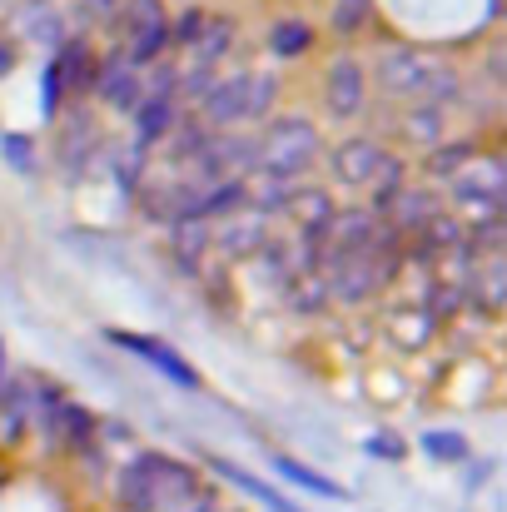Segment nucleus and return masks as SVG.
<instances>
[{
  "instance_id": "25",
  "label": "nucleus",
  "mask_w": 507,
  "mask_h": 512,
  "mask_svg": "<svg viewBox=\"0 0 507 512\" xmlns=\"http://www.w3.org/2000/svg\"><path fill=\"white\" fill-rule=\"evenodd\" d=\"M199 25H204V15H199V10H189V15H184V20H179V25L169 30V40H179V45H189V40L199 35Z\"/></svg>"
},
{
  "instance_id": "14",
  "label": "nucleus",
  "mask_w": 507,
  "mask_h": 512,
  "mask_svg": "<svg viewBox=\"0 0 507 512\" xmlns=\"http://www.w3.org/2000/svg\"><path fill=\"white\" fill-rule=\"evenodd\" d=\"M95 55H90V45L85 40H70L65 50H60V60H55V70H60V85H70V95H85L90 85H95Z\"/></svg>"
},
{
  "instance_id": "23",
  "label": "nucleus",
  "mask_w": 507,
  "mask_h": 512,
  "mask_svg": "<svg viewBox=\"0 0 507 512\" xmlns=\"http://www.w3.org/2000/svg\"><path fill=\"white\" fill-rule=\"evenodd\" d=\"M0 145H5V160H10L20 174L35 170V150H30V140H25V135H5Z\"/></svg>"
},
{
  "instance_id": "2",
  "label": "nucleus",
  "mask_w": 507,
  "mask_h": 512,
  "mask_svg": "<svg viewBox=\"0 0 507 512\" xmlns=\"http://www.w3.org/2000/svg\"><path fill=\"white\" fill-rule=\"evenodd\" d=\"M194 493V473L184 463H174L165 453H145L120 473V498L130 512H165L189 503Z\"/></svg>"
},
{
  "instance_id": "16",
  "label": "nucleus",
  "mask_w": 507,
  "mask_h": 512,
  "mask_svg": "<svg viewBox=\"0 0 507 512\" xmlns=\"http://www.w3.org/2000/svg\"><path fill=\"white\" fill-rule=\"evenodd\" d=\"M274 468L294 483V488H309V493H319V498H348V488L343 483H334V478H324L319 468H304V463H294V458H274Z\"/></svg>"
},
{
  "instance_id": "9",
  "label": "nucleus",
  "mask_w": 507,
  "mask_h": 512,
  "mask_svg": "<svg viewBox=\"0 0 507 512\" xmlns=\"http://www.w3.org/2000/svg\"><path fill=\"white\" fill-rule=\"evenodd\" d=\"M95 90L105 95V105H115V110H135L140 95H145V75H140L125 55H110V60L95 65Z\"/></svg>"
},
{
  "instance_id": "29",
  "label": "nucleus",
  "mask_w": 507,
  "mask_h": 512,
  "mask_svg": "<svg viewBox=\"0 0 507 512\" xmlns=\"http://www.w3.org/2000/svg\"><path fill=\"white\" fill-rule=\"evenodd\" d=\"M194 512H204V508H194Z\"/></svg>"
},
{
  "instance_id": "10",
  "label": "nucleus",
  "mask_w": 507,
  "mask_h": 512,
  "mask_svg": "<svg viewBox=\"0 0 507 512\" xmlns=\"http://www.w3.org/2000/svg\"><path fill=\"white\" fill-rule=\"evenodd\" d=\"M284 214L299 224V234L319 239V234H324V224L334 219V199H329L324 189H304V184H294V194L284 199Z\"/></svg>"
},
{
  "instance_id": "22",
  "label": "nucleus",
  "mask_w": 507,
  "mask_h": 512,
  "mask_svg": "<svg viewBox=\"0 0 507 512\" xmlns=\"http://www.w3.org/2000/svg\"><path fill=\"white\" fill-rule=\"evenodd\" d=\"M368 10H373V0H334V15H329L334 35H358L368 25Z\"/></svg>"
},
{
  "instance_id": "28",
  "label": "nucleus",
  "mask_w": 507,
  "mask_h": 512,
  "mask_svg": "<svg viewBox=\"0 0 507 512\" xmlns=\"http://www.w3.org/2000/svg\"><path fill=\"white\" fill-rule=\"evenodd\" d=\"M0 388H5V343H0Z\"/></svg>"
},
{
  "instance_id": "7",
  "label": "nucleus",
  "mask_w": 507,
  "mask_h": 512,
  "mask_svg": "<svg viewBox=\"0 0 507 512\" xmlns=\"http://www.w3.org/2000/svg\"><path fill=\"white\" fill-rule=\"evenodd\" d=\"M110 343H120V348H130V353H140L150 368H160L174 388H199V368L189 363V358H179L169 343L150 339V334H130V329H115L110 334Z\"/></svg>"
},
{
  "instance_id": "12",
  "label": "nucleus",
  "mask_w": 507,
  "mask_h": 512,
  "mask_svg": "<svg viewBox=\"0 0 507 512\" xmlns=\"http://www.w3.org/2000/svg\"><path fill=\"white\" fill-rule=\"evenodd\" d=\"M234 45V20H224V15H204V25H199V35L189 40V55H194V70L199 75H209L214 65H219V55Z\"/></svg>"
},
{
  "instance_id": "27",
  "label": "nucleus",
  "mask_w": 507,
  "mask_h": 512,
  "mask_svg": "<svg viewBox=\"0 0 507 512\" xmlns=\"http://www.w3.org/2000/svg\"><path fill=\"white\" fill-rule=\"evenodd\" d=\"M90 10H95V15H110V10H115V0H90Z\"/></svg>"
},
{
  "instance_id": "1",
  "label": "nucleus",
  "mask_w": 507,
  "mask_h": 512,
  "mask_svg": "<svg viewBox=\"0 0 507 512\" xmlns=\"http://www.w3.org/2000/svg\"><path fill=\"white\" fill-rule=\"evenodd\" d=\"M373 80L388 100H403V105H428V110H443L448 100H458V70L423 55V50H383L378 65H373Z\"/></svg>"
},
{
  "instance_id": "5",
  "label": "nucleus",
  "mask_w": 507,
  "mask_h": 512,
  "mask_svg": "<svg viewBox=\"0 0 507 512\" xmlns=\"http://www.w3.org/2000/svg\"><path fill=\"white\" fill-rule=\"evenodd\" d=\"M329 165H334L338 184L378 189V199H383L388 189H398V184H403V160H398V155H388V150H383L378 140H368V135L343 140L334 155H329Z\"/></svg>"
},
{
  "instance_id": "19",
  "label": "nucleus",
  "mask_w": 507,
  "mask_h": 512,
  "mask_svg": "<svg viewBox=\"0 0 507 512\" xmlns=\"http://www.w3.org/2000/svg\"><path fill=\"white\" fill-rule=\"evenodd\" d=\"M403 135H408L413 145L438 150V145H443V115H438V110H428V105H413V115L403 120Z\"/></svg>"
},
{
  "instance_id": "18",
  "label": "nucleus",
  "mask_w": 507,
  "mask_h": 512,
  "mask_svg": "<svg viewBox=\"0 0 507 512\" xmlns=\"http://www.w3.org/2000/svg\"><path fill=\"white\" fill-rule=\"evenodd\" d=\"M309 45H314V30H309V20H279V25L269 30V50H274L279 60L309 55Z\"/></svg>"
},
{
  "instance_id": "13",
  "label": "nucleus",
  "mask_w": 507,
  "mask_h": 512,
  "mask_svg": "<svg viewBox=\"0 0 507 512\" xmlns=\"http://www.w3.org/2000/svg\"><path fill=\"white\" fill-rule=\"evenodd\" d=\"M229 224H209V234H219V244L229 249V254H249V249H259L264 244V214L259 209H234V214H224Z\"/></svg>"
},
{
  "instance_id": "3",
  "label": "nucleus",
  "mask_w": 507,
  "mask_h": 512,
  "mask_svg": "<svg viewBox=\"0 0 507 512\" xmlns=\"http://www.w3.org/2000/svg\"><path fill=\"white\" fill-rule=\"evenodd\" d=\"M279 95V80L274 75H259V70H244V75H229V80H214L204 90V125L209 130H229V125H244V120H264L269 105Z\"/></svg>"
},
{
  "instance_id": "17",
  "label": "nucleus",
  "mask_w": 507,
  "mask_h": 512,
  "mask_svg": "<svg viewBox=\"0 0 507 512\" xmlns=\"http://www.w3.org/2000/svg\"><path fill=\"white\" fill-rule=\"evenodd\" d=\"M15 20H20V30H25L30 40H40V45H60V35H65V30H60V15H55L50 5H40V0L20 5Z\"/></svg>"
},
{
  "instance_id": "15",
  "label": "nucleus",
  "mask_w": 507,
  "mask_h": 512,
  "mask_svg": "<svg viewBox=\"0 0 507 512\" xmlns=\"http://www.w3.org/2000/svg\"><path fill=\"white\" fill-rule=\"evenodd\" d=\"M209 468H214V473H224V478H229L234 488H244L249 498H259V503H264L269 512H299L294 503H289V498H284V493H279V488L259 483L254 473H244V468H234V463H224V458H209Z\"/></svg>"
},
{
  "instance_id": "6",
  "label": "nucleus",
  "mask_w": 507,
  "mask_h": 512,
  "mask_svg": "<svg viewBox=\"0 0 507 512\" xmlns=\"http://www.w3.org/2000/svg\"><path fill=\"white\" fill-rule=\"evenodd\" d=\"M169 45V15L160 0H130L125 5V60L135 65V70H145V65H155L160 55H165Z\"/></svg>"
},
{
  "instance_id": "21",
  "label": "nucleus",
  "mask_w": 507,
  "mask_h": 512,
  "mask_svg": "<svg viewBox=\"0 0 507 512\" xmlns=\"http://www.w3.org/2000/svg\"><path fill=\"white\" fill-rule=\"evenodd\" d=\"M478 160V145H443V150H433V160H428V170L438 174V179H458V174L468 170Z\"/></svg>"
},
{
  "instance_id": "4",
  "label": "nucleus",
  "mask_w": 507,
  "mask_h": 512,
  "mask_svg": "<svg viewBox=\"0 0 507 512\" xmlns=\"http://www.w3.org/2000/svg\"><path fill=\"white\" fill-rule=\"evenodd\" d=\"M254 150H259L254 170L279 174V179H294V184H299V174H309V165L319 160V130H314V120H304V115H279V120H269V130L254 140Z\"/></svg>"
},
{
  "instance_id": "26",
  "label": "nucleus",
  "mask_w": 507,
  "mask_h": 512,
  "mask_svg": "<svg viewBox=\"0 0 507 512\" xmlns=\"http://www.w3.org/2000/svg\"><path fill=\"white\" fill-rule=\"evenodd\" d=\"M10 65H15V55H10V45L0 40V75H10Z\"/></svg>"
},
{
  "instance_id": "11",
  "label": "nucleus",
  "mask_w": 507,
  "mask_h": 512,
  "mask_svg": "<svg viewBox=\"0 0 507 512\" xmlns=\"http://www.w3.org/2000/svg\"><path fill=\"white\" fill-rule=\"evenodd\" d=\"M174 130V95H140L135 105V145L150 150Z\"/></svg>"
},
{
  "instance_id": "20",
  "label": "nucleus",
  "mask_w": 507,
  "mask_h": 512,
  "mask_svg": "<svg viewBox=\"0 0 507 512\" xmlns=\"http://www.w3.org/2000/svg\"><path fill=\"white\" fill-rule=\"evenodd\" d=\"M423 453L438 458V463H463V458H473L468 438H463V433H448V428H428V433H423Z\"/></svg>"
},
{
  "instance_id": "24",
  "label": "nucleus",
  "mask_w": 507,
  "mask_h": 512,
  "mask_svg": "<svg viewBox=\"0 0 507 512\" xmlns=\"http://www.w3.org/2000/svg\"><path fill=\"white\" fill-rule=\"evenodd\" d=\"M363 448H368L373 458H383V463H398V458H403V443H398L393 433H388V438H383V433H373V438H368Z\"/></svg>"
},
{
  "instance_id": "8",
  "label": "nucleus",
  "mask_w": 507,
  "mask_h": 512,
  "mask_svg": "<svg viewBox=\"0 0 507 512\" xmlns=\"http://www.w3.org/2000/svg\"><path fill=\"white\" fill-rule=\"evenodd\" d=\"M324 100H329V110H334L338 120H353L358 110H363V100H368V75H363V65L358 60H334L329 65V80H324Z\"/></svg>"
}]
</instances>
